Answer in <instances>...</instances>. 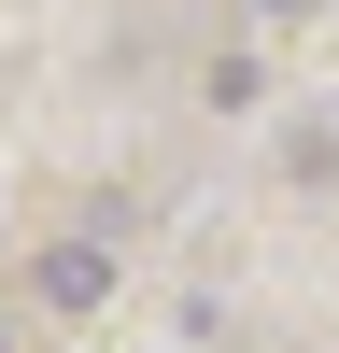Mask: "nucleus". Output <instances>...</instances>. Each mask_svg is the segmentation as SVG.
<instances>
[{"label":"nucleus","instance_id":"f257e3e1","mask_svg":"<svg viewBox=\"0 0 339 353\" xmlns=\"http://www.w3.org/2000/svg\"><path fill=\"white\" fill-rule=\"evenodd\" d=\"M28 297H43L56 325H85V311H113V241H56L43 269H28Z\"/></svg>","mask_w":339,"mask_h":353},{"label":"nucleus","instance_id":"7ed1b4c3","mask_svg":"<svg viewBox=\"0 0 339 353\" xmlns=\"http://www.w3.org/2000/svg\"><path fill=\"white\" fill-rule=\"evenodd\" d=\"M0 353H14V339H0Z\"/></svg>","mask_w":339,"mask_h":353},{"label":"nucleus","instance_id":"f03ea898","mask_svg":"<svg viewBox=\"0 0 339 353\" xmlns=\"http://www.w3.org/2000/svg\"><path fill=\"white\" fill-rule=\"evenodd\" d=\"M254 14H297V0H254Z\"/></svg>","mask_w":339,"mask_h":353}]
</instances>
